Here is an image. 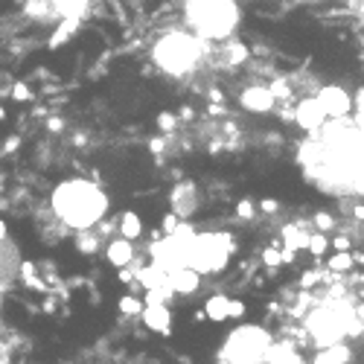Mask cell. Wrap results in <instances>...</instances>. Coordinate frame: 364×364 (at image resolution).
I'll return each instance as SVG.
<instances>
[{"instance_id":"cell-1","label":"cell","mask_w":364,"mask_h":364,"mask_svg":"<svg viewBox=\"0 0 364 364\" xmlns=\"http://www.w3.org/2000/svg\"><path fill=\"white\" fill-rule=\"evenodd\" d=\"M47 207H50V216L68 233H79L87 228H97L102 219H108L111 196L100 181L70 175L50 190Z\"/></svg>"},{"instance_id":"cell-2","label":"cell","mask_w":364,"mask_h":364,"mask_svg":"<svg viewBox=\"0 0 364 364\" xmlns=\"http://www.w3.org/2000/svg\"><path fill=\"white\" fill-rule=\"evenodd\" d=\"M210 50V41L198 38L190 29H166L149 47V62L155 65L169 79H187L198 70L204 55Z\"/></svg>"},{"instance_id":"cell-3","label":"cell","mask_w":364,"mask_h":364,"mask_svg":"<svg viewBox=\"0 0 364 364\" xmlns=\"http://www.w3.org/2000/svg\"><path fill=\"white\" fill-rule=\"evenodd\" d=\"M303 329L315 347L341 344L344 338H358L364 332L355 318V303L344 297H326L323 303H318L312 312L303 315Z\"/></svg>"},{"instance_id":"cell-4","label":"cell","mask_w":364,"mask_h":364,"mask_svg":"<svg viewBox=\"0 0 364 364\" xmlns=\"http://www.w3.org/2000/svg\"><path fill=\"white\" fill-rule=\"evenodd\" d=\"M239 23V0H184V26L210 44L236 36Z\"/></svg>"},{"instance_id":"cell-5","label":"cell","mask_w":364,"mask_h":364,"mask_svg":"<svg viewBox=\"0 0 364 364\" xmlns=\"http://www.w3.org/2000/svg\"><path fill=\"white\" fill-rule=\"evenodd\" d=\"M236 236L228 230H198L190 248V259L187 265L196 268L201 277H213L222 274V271L230 265L233 254H236Z\"/></svg>"},{"instance_id":"cell-6","label":"cell","mask_w":364,"mask_h":364,"mask_svg":"<svg viewBox=\"0 0 364 364\" xmlns=\"http://www.w3.org/2000/svg\"><path fill=\"white\" fill-rule=\"evenodd\" d=\"M271 341H274V336H271L268 326L245 321V323L233 326L225 336L216 358H228L233 364H262Z\"/></svg>"},{"instance_id":"cell-7","label":"cell","mask_w":364,"mask_h":364,"mask_svg":"<svg viewBox=\"0 0 364 364\" xmlns=\"http://www.w3.org/2000/svg\"><path fill=\"white\" fill-rule=\"evenodd\" d=\"M169 210L181 222H190L198 213L201 210V190H198L196 181L181 178L178 184L169 190Z\"/></svg>"},{"instance_id":"cell-8","label":"cell","mask_w":364,"mask_h":364,"mask_svg":"<svg viewBox=\"0 0 364 364\" xmlns=\"http://www.w3.org/2000/svg\"><path fill=\"white\" fill-rule=\"evenodd\" d=\"M321 111L326 117H350L353 114V94L350 90H344L341 85H323L318 87V94H315Z\"/></svg>"},{"instance_id":"cell-9","label":"cell","mask_w":364,"mask_h":364,"mask_svg":"<svg viewBox=\"0 0 364 364\" xmlns=\"http://www.w3.org/2000/svg\"><path fill=\"white\" fill-rule=\"evenodd\" d=\"M239 108L242 111H248V114H271L277 105L274 94H271V87L268 85H248V87H242V94H239Z\"/></svg>"},{"instance_id":"cell-10","label":"cell","mask_w":364,"mask_h":364,"mask_svg":"<svg viewBox=\"0 0 364 364\" xmlns=\"http://www.w3.org/2000/svg\"><path fill=\"white\" fill-rule=\"evenodd\" d=\"M21 274V251L12 236L0 239V291H6Z\"/></svg>"},{"instance_id":"cell-11","label":"cell","mask_w":364,"mask_h":364,"mask_svg":"<svg viewBox=\"0 0 364 364\" xmlns=\"http://www.w3.org/2000/svg\"><path fill=\"white\" fill-rule=\"evenodd\" d=\"M140 321L155 336H172V309L169 303H143Z\"/></svg>"},{"instance_id":"cell-12","label":"cell","mask_w":364,"mask_h":364,"mask_svg":"<svg viewBox=\"0 0 364 364\" xmlns=\"http://www.w3.org/2000/svg\"><path fill=\"white\" fill-rule=\"evenodd\" d=\"M201 274L196 268H190V265H181V268H175V271H169L166 274V283H169V289H172V294L175 297H190V294H196L198 289H201Z\"/></svg>"},{"instance_id":"cell-13","label":"cell","mask_w":364,"mask_h":364,"mask_svg":"<svg viewBox=\"0 0 364 364\" xmlns=\"http://www.w3.org/2000/svg\"><path fill=\"white\" fill-rule=\"evenodd\" d=\"M323 119H326V114L321 111V105H318L315 97H306V100L297 102V108H294V123H297L303 132H306V134H315V132L323 126Z\"/></svg>"},{"instance_id":"cell-14","label":"cell","mask_w":364,"mask_h":364,"mask_svg":"<svg viewBox=\"0 0 364 364\" xmlns=\"http://www.w3.org/2000/svg\"><path fill=\"white\" fill-rule=\"evenodd\" d=\"M105 259L114 265V268H129L137 257V248H134V242L132 239H123V236H111L105 242Z\"/></svg>"},{"instance_id":"cell-15","label":"cell","mask_w":364,"mask_h":364,"mask_svg":"<svg viewBox=\"0 0 364 364\" xmlns=\"http://www.w3.org/2000/svg\"><path fill=\"white\" fill-rule=\"evenodd\" d=\"M309 236H312V230H309L306 225H297V222H291V225H286V228L280 230V245H283L286 251H291V254H297V251H306V245H309Z\"/></svg>"},{"instance_id":"cell-16","label":"cell","mask_w":364,"mask_h":364,"mask_svg":"<svg viewBox=\"0 0 364 364\" xmlns=\"http://www.w3.org/2000/svg\"><path fill=\"white\" fill-rule=\"evenodd\" d=\"M265 364H306L300 355V350L289 341H271L268 353H265Z\"/></svg>"},{"instance_id":"cell-17","label":"cell","mask_w":364,"mask_h":364,"mask_svg":"<svg viewBox=\"0 0 364 364\" xmlns=\"http://www.w3.org/2000/svg\"><path fill=\"white\" fill-rule=\"evenodd\" d=\"M353 358H355L353 347L341 341V344H329V347H318V353H315L312 364H350Z\"/></svg>"},{"instance_id":"cell-18","label":"cell","mask_w":364,"mask_h":364,"mask_svg":"<svg viewBox=\"0 0 364 364\" xmlns=\"http://www.w3.org/2000/svg\"><path fill=\"white\" fill-rule=\"evenodd\" d=\"M143 233H146V225H143L140 213H134V210H126V213H119V219H117V236L137 242Z\"/></svg>"},{"instance_id":"cell-19","label":"cell","mask_w":364,"mask_h":364,"mask_svg":"<svg viewBox=\"0 0 364 364\" xmlns=\"http://www.w3.org/2000/svg\"><path fill=\"white\" fill-rule=\"evenodd\" d=\"M228 306H230V297L225 291H213L207 300H204V318L213 321V323H225L228 321Z\"/></svg>"},{"instance_id":"cell-20","label":"cell","mask_w":364,"mask_h":364,"mask_svg":"<svg viewBox=\"0 0 364 364\" xmlns=\"http://www.w3.org/2000/svg\"><path fill=\"white\" fill-rule=\"evenodd\" d=\"M222 44H225V50H222V55H225V58H222V62H225L228 68H239V65H245L248 58H251L248 44H242V41H239V38H233V36H230V38H225Z\"/></svg>"},{"instance_id":"cell-21","label":"cell","mask_w":364,"mask_h":364,"mask_svg":"<svg viewBox=\"0 0 364 364\" xmlns=\"http://www.w3.org/2000/svg\"><path fill=\"white\" fill-rule=\"evenodd\" d=\"M329 271H336V274H347V271L355 268V259H353V251H336L329 257Z\"/></svg>"},{"instance_id":"cell-22","label":"cell","mask_w":364,"mask_h":364,"mask_svg":"<svg viewBox=\"0 0 364 364\" xmlns=\"http://www.w3.org/2000/svg\"><path fill=\"white\" fill-rule=\"evenodd\" d=\"M117 309L123 312V315L140 318V312H143V297H137L134 291H132V294H123V297H119V303H117Z\"/></svg>"},{"instance_id":"cell-23","label":"cell","mask_w":364,"mask_h":364,"mask_svg":"<svg viewBox=\"0 0 364 364\" xmlns=\"http://www.w3.org/2000/svg\"><path fill=\"white\" fill-rule=\"evenodd\" d=\"M257 216V201L251 198V196H242L239 201H236V219L239 222H251Z\"/></svg>"},{"instance_id":"cell-24","label":"cell","mask_w":364,"mask_h":364,"mask_svg":"<svg viewBox=\"0 0 364 364\" xmlns=\"http://www.w3.org/2000/svg\"><path fill=\"white\" fill-rule=\"evenodd\" d=\"M306 251H309L312 257H323V254L329 251V236H326V233H321V230H315V233L309 236Z\"/></svg>"},{"instance_id":"cell-25","label":"cell","mask_w":364,"mask_h":364,"mask_svg":"<svg viewBox=\"0 0 364 364\" xmlns=\"http://www.w3.org/2000/svg\"><path fill=\"white\" fill-rule=\"evenodd\" d=\"M312 222H315V228L321 230V233H329V230H336L338 228V219L329 213V210H318V213L312 216Z\"/></svg>"},{"instance_id":"cell-26","label":"cell","mask_w":364,"mask_h":364,"mask_svg":"<svg viewBox=\"0 0 364 364\" xmlns=\"http://www.w3.org/2000/svg\"><path fill=\"white\" fill-rule=\"evenodd\" d=\"M262 265H265L268 274H274V271L283 265V254H280L274 245H268V248L262 251Z\"/></svg>"},{"instance_id":"cell-27","label":"cell","mask_w":364,"mask_h":364,"mask_svg":"<svg viewBox=\"0 0 364 364\" xmlns=\"http://www.w3.org/2000/svg\"><path fill=\"white\" fill-rule=\"evenodd\" d=\"M178 126H181L178 114H172V111H161V114H158V132H164V134H172Z\"/></svg>"},{"instance_id":"cell-28","label":"cell","mask_w":364,"mask_h":364,"mask_svg":"<svg viewBox=\"0 0 364 364\" xmlns=\"http://www.w3.org/2000/svg\"><path fill=\"white\" fill-rule=\"evenodd\" d=\"M245 312H248L245 300H236V297H230V306H228V321H242V318H245Z\"/></svg>"},{"instance_id":"cell-29","label":"cell","mask_w":364,"mask_h":364,"mask_svg":"<svg viewBox=\"0 0 364 364\" xmlns=\"http://www.w3.org/2000/svg\"><path fill=\"white\" fill-rule=\"evenodd\" d=\"M178 225H181V219H178V216L172 213V210H169V213L164 216V222H161V233H172Z\"/></svg>"},{"instance_id":"cell-30","label":"cell","mask_w":364,"mask_h":364,"mask_svg":"<svg viewBox=\"0 0 364 364\" xmlns=\"http://www.w3.org/2000/svg\"><path fill=\"white\" fill-rule=\"evenodd\" d=\"M257 210H262V213L271 216V213H277V210H280V201H277V198H262V201L257 204Z\"/></svg>"},{"instance_id":"cell-31","label":"cell","mask_w":364,"mask_h":364,"mask_svg":"<svg viewBox=\"0 0 364 364\" xmlns=\"http://www.w3.org/2000/svg\"><path fill=\"white\" fill-rule=\"evenodd\" d=\"M353 114H364V85L353 90Z\"/></svg>"},{"instance_id":"cell-32","label":"cell","mask_w":364,"mask_h":364,"mask_svg":"<svg viewBox=\"0 0 364 364\" xmlns=\"http://www.w3.org/2000/svg\"><path fill=\"white\" fill-rule=\"evenodd\" d=\"M329 248H336V251H353V242L347 236H336V239H329Z\"/></svg>"},{"instance_id":"cell-33","label":"cell","mask_w":364,"mask_h":364,"mask_svg":"<svg viewBox=\"0 0 364 364\" xmlns=\"http://www.w3.org/2000/svg\"><path fill=\"white\" fill-rule=\"evenodd\" d=\"M355 318H358V323L364 329V303H358V306H355Z\"/></svg>"},{"instance_id":"cell-34","label":"cell","mask_w":364,"mask_h":364,"mask_svg":"<svg viewBox=\"0 0 364 364\" xmlns=\"http://www.w3.org/2000/svg\"><path fill=\"white\" fill-rule=\"evenodd\" d=\"M355 219H358V222H361V219H364V207H361V204H358V207H355Z\"/></svg>"},{"instance_id":"cell-35","label":"cell","mask_w":364,"mask_h":364,"mask_svg":"<svg viewBox=\"0 0 364 364\" xmlns=\"http://www.w3.org/2000/svg\"><path fill=\"white\" fill-rule=\"evenodd\" d=\"M353 259H355V265H364V254H353Z\"/></svg>"},{"instance_id":"cell-36","label":"cell","mask_w":364,"mask_h":364,"mask_svg":"<svg viewBox=\"0 0 364 364\" xmlns=\"http://www.w3.org/2000/svg\"><path fill=\"white\" fill-rule=\"evenodd\" d=\"M216 364H233V361H228V358H216Z\"/></svg>"},{"instance_id":"cell-37","label":"cell","mask_w":364,"mask_h":364,"mask_svg":"<svg viewBox=\"0 0 364 364\" xmlns=\"http://www.w3.org/2000/svg\"><path fill=\"white\" fill-rule=\"evenodd\" d=\"M262 364H265V361H262Z\"/></svg>"}]
</instances>
